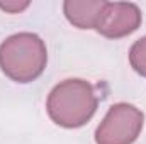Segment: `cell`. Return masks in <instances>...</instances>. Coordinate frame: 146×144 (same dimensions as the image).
<instances>
[{
	"mask_svg": "<svg viewBox=\"0 0 146 144\" xmlns=\"http://www.w3.org/2000/svg\"><path fill=\"white\" fill-rule=\"evenodd\" d=\"M97 97L90 83L83 80H65L56 85L48 98L49 117L63 127H80L94 115Z\"/></svg>",
	"mask_w": 146,
	"mask_h": 144,
	"instance_id": "6da1fadb",
	"label": "cell"
},
{
	"mask_svg": "<svg viewBox=\"0 0 146 144\" xmlns=\"http://www.w3.org/2000/svg\"><path fill=\"white\" fill-rule=\"evenodd\" d=\"M145 115L139 108L129 104L112 105L104 117L102 124L97 127V144H133L141 129Z\"/></svg>",
	"mask_w": 146,
	"mask_h": 144,
	"instance_id": "3957f363",
	"label": "cell"
},
{
	"mask_svg": "<svg viewBox=\"0 0 146 144\" xmlns=\"http://www.w3.org/2000/svg\"><path fill=\"white\" fill-rule=\"evenodd\" d=\"M46 61V46L36 34H15L0 46L2 71L19 83H27L37 78L44 70Z\"/></svg>",
	"mask_w": 146,
	"mask_h": 144,
	"instance_id": "7a4b0ae2",
	"label": "cell"
},
{
	"mask_svg": "<svg viewBox=\"0 0 146 144\" xmlns=\"http://www.w3.org/2000/svg\"><path fill=\"white\" fill-rule=\"evenodd\" d=\"M129 63L134 71L141 76H146V36L138 39L129 51Z\"/></svg>",
	"mask_w": 146,
	"mask_h": 144,
	"instance_id": "8992f818",
	"label": "cell"
},
{
	"mask_svg": "<svg viewBox=\"0 0 146 144\" xmlns=\"http://www.w3.org/2000/svg\"><path fill=\"white\" fill-rule=\"evenodd\" d=\"M141 24V12L134 3H110L106 2L95 29L107 37H122L134 32Z\"/></svg>",
	"mask_w": 146,
	"mask_h": 144,
	"instance_id": "277c9868",
	"label": "cell"
},
{
	"mask_svg": "<svg viewBox=\"0 0 146 144\" xmlns=\"http://www.w3.org/2000/svg\"><path fill=\"white\" fill-rule=\"evenodd\" d=\"M106 2H65V14L68 20L80 29L95 27L99 14Z\"/></svg>",
	"mask_w": 146,
	"mask_h": 144,
	"instance_id": "5b68a950",
	"label": "cell"
},
{
	"mask_svg": "<svg viewBox=\"0 0 146 144\" xmlns=\"http://www.w3.org/2000/svg\"><path fill=\"white\" fill-rule=\"evenodd\" d=\"M29 3L27 2H24V3H0V9H3V10H7V12H19V10H22V9H26Z\"/></svg>",
	"mask_w": 146,
	"mask_h": 144,
	"instance_id": "52a82bcc",
	"label": "cell"
}]
</instances>
